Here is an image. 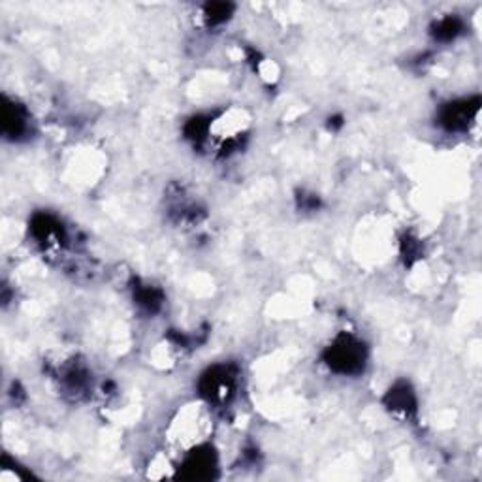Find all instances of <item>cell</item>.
Wrapping results in <instances>:
<instances>
[{
  "instance_id": "obj_2",
  "label": "cell",
  "mask_w": 482,
  "mask_h": 482,
  "mask_svg": "<svg viewBox=\"0 0 482 482\" xmlns=\"http://www.w3.org/2000/svg\"><path fill=\"white\" fill-rule=\"evenodd\" d=\"M478 104H481L478 96L449 102L439 110V123L449 132H464L477 117Z\"/></svg>"
},
{
  "instance_id": "obj_7",
  "label": "cell",
  "mask_w": 482,
  "mask_h": 482,
  "mask_svg": "<svg viewBox=\"0 0 482 482\" xmlns=\"http://www.w3.org/2000/svg\"><path fill=\"white\" fill-rule=\"evenodd\" d=\"M415 396H413V390L407 388V384H401V387H396L394 390H390V407L394 411H401V413H409V411H415L416 407Z\"/></svg>"
},
{
  "instance_id": "obj_8",
  "label": "cell",
  "mask_w": 482,
  "mask_h": 482,
  "mask_svg": "<svg viewBox=\"0 0 482 482\" xmlns=\"http://www.w3.org/2000/svg\"><path fill=\"white\" fill-rule=\"evenodd\" d=\"M234 6L226 2H211L204 6V16L208 19L209 25H223L232 17Z\"/></svg>"
},
{
  "instance_id": "obj_1",
  "label": "cell",
  "mask_w": 482,
  "mask_h": 482,
  "mask_svg": "<svg viewBox=\"0 0 482 482\" xmlns=\"http://www.w3.org/2000/svg\"><path fill=\"white\" fill-rule=\"evenodd\" d=\"M324 360L326 364L330 365V370L336 373L356 375L360 371H364L368 356H365V347L362 341L351 336H339L330 347L326 348Z\"/></svg>"
},
{
  "instance_id": "obj_5",
  "label": "cell",
  "mask_w": 482,
  "mask_h": 482,
  "mask_svg": "<svg viewBox=\"0 0 482 482\" xmlns=\"http://www.w3.org/2000/svg\"><path fill=\"white\" fill-rule=\"evenodd\" d=\"M4 132L11 136H21L27 130V117L23 115V110L19 106H4Z\"/></svg>"
},
{
  "instance_id": "obj_3",
  "label": "cell",
  "mask_w": 482,
  "mask_h": 482,
  "mask_svg": "<svg viewBox=\"0 0 482 482\" xmlns=\"http://www.w3.org/2000/svg\"><path fill=\"white\" fill-rule=\"evenodd\" d=\"M202 392L209 401L225 404L226 399L234 394V375L228 371V368L217 365L204 375Z\"/></svg>"
},
{
  "instance_id": "obj_6",
  "label": "cell",
  "mask_w": 482,
  "mask_h": 482,
  "mask_svg": "<svg viewBox=\"0 0 482 482\" xmlns=\"http://www.w3.org/2000/svg\"><path fill=\"white\" fill-rule=\"evenodd\" d=\"M134 300L141 309H146L147 313H155V311H158L160 305H163V296H160V292L151 285L138 286L134 290Z\"/></svg>"
},
{
  "instance_id": "obj_4",
  "label": "cell",
  "mask_w": 482,
  "mask_h": 482,
  "mask_svg": "<svg viewBox=\"0 0 482 482\" xmlns=\"http://www.w3.org/2000/svg\"><path fill=\"white\" fill-rule=\"evenodd\" d=\"M462 33H464V21H462L460 17L454 16L443 17V19L435 21V25L432 27V36L435 40H439V42H452Z\"/></svg>"
}]
</instances>
